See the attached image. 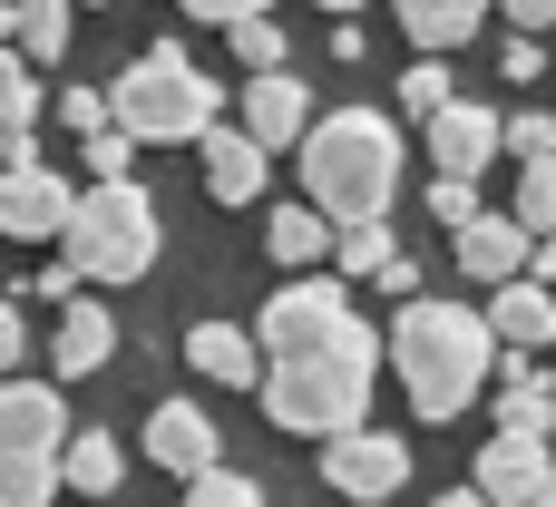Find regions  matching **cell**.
Here are the masks:
<instances>
[{
    "label": "cell",
    "mask_w": 556,
    "mask_h": 507,
    "mask_svg": "<svg viewBox=\"0 0 556 507\" xmlns=\"http://www.w3.org/2000/svg\"><path fill=\"white\" fill-rule=\"evenodd\" d=\"M264 410L274 430L293 440H332V430H362L371 410V371H381V342L371 322L352 313V283L342 274H293L274 303H264Z\"/></svg>",
    "instance_id": "cell-1"
},
{
    "label": "cell",
    "mask_w": 556,
    "mask_h": 507,
    "mask_svg": "<svg viewBox=\"0 0 556 507\" xmlns=\"http://www.w3.org/2000/svg\"><path fill=\"white\" fill-rule=\"evenodd\" d=\"M391 371H401V391H410L420 420H459V410L489 391V371H498V332H489L479 303H430V293H410V303L391 313Z\"/></svg>",
    "instance_id": "cell-2"
},
{
    "label": "cell",
    "mask_w": 556,
    "mask_h": 507,
    "mask_svg": "<svg viewBox=\"0 0 556 507\" xmlns=\"http://www.w3.org/2000/svg\"><path fill=\"white\" fill-rule=\"evenodd\" d=\"M303 186L332 225H371L401 195V127L381 107H332L303 127Z\"/></svg>",
    "instance_id": "cell-3"
},
{
    "label": "cell",
    "mask_w": 556,
    "mask_h": 507,
    "mask_svg": "<svg viewBox=\"0 0 556 507\" xmlns=\"http://www.w3.org/2000/svg\"><path fill=\"white\" fill-rule=\"evenodd\" d=\"M59 244H68L78 283H137L156 264V244H166V215H156V195L137 176H108V186H78Z\"/></svg>",
    "instance_id": "cell-4"
},
{
    "label": "cell",
    "mask_w": 556,
    "mask_h": 507,
    "mask_svg": "<svg viewBox=\"0 0 556 507\" xmlns=\"http://www.w3.org/2000/svg\"><path fill=\"white\" fill-rule=\"evenodd\" d=\"M215 107H225V88L186 59V49H137L127 68H117V88H108V117L137 137V147H176V137H205L215 127Z\"/></svg>",
    "instance_id": "cell-5"
},
{
    "label": "cell",
    "mask_w": 556,
    "mask_h": 507,
    "mask_svg": "<svg viewBox=\"0 0 556 507\" xmlns=\"http://www.w3.org/2000/svg\"><path fill=\"white\" fill-rule=\"evenodd\" d=\"M59 459H68V410H59V391L0 381V507H49L68 489Z\"/></svg>",
    "instance_id": "cell-6"
},
{
    "label": "cell",
    "mask_w": 556,
    "mask_h": 507,
    "mask_svg": "<svg viewBox=\"0 0 556 507\" xmlns=\"http://www.w3.org/2000/svg\"><path fill=\"white\" fill-rule=\"evenodd\" d=\"M323 479H332V498H352V507H381V498H401L410 489V440L401 430H332L323 440Z\"/></svg>",
    "instance_id": "cell-7"
},
{
    "label": "cell",
    "mask_w": 556,
    "mask_h": 507,
    "mask_svg": "<svg viewBox=\"0 0 556 507\" xmlns=\"http://www.w3.org/2000/svg\"><path fill=\"white\" fill-rule=\"evenodd\" d=\"M547 479H556L547 440H518V430H498V440L479 449V498H489V507H547Z\"/></svg>",
    "instance_id": "cell-8"
},
{
    "label": "cell",
    "mask_w": 556,
    "mask_h": 507,
    "mask_svg": "<svg viewBox=\"0 0 556 507\" xmlns=\"http://www.w3.org/2000/svg\"><path fill=\"white\" fill-rule=\"evenodd\" d=\"M420 127H430L440 176H479V166L498 156V127H508V117H498V107H479V98H450V107H430Z\"/></svg>",
    "instance_id": "cell-9"
},
{
    "label": "cell",
    "mask_w": 556,
    "mask_h": 507,
    "mask_svg": "<svg viewBox=\"0 0 556 507\" xmlns=\"http://www.w3.org/2000/svg\"><path fill=\"white\" fill-rule=\"evenodd\" d=\"M68 205H78V186H68V176H49V166H10V176H0V235H20V244L59 235V225H68Z\"/></svg>",
    "instance_id": "cell-10"
},
{
    "label": "cell",
    "mask_w": 556,
    "mask_h": 507,
    "mask_svg": "<svg viewBox=\"0 0 556 507\" xmlns=\"http://www.w3.org/2000/svg\"><path fill=\"white\" fill-rule=\"evenodd\" d=\"M303 127H313L303 78H293V68H254V78H244V137H254V147H303Z\"/></svg>",
    "instance_id": "cell-11"
},
{
    "label": "cell",
    "mask_w": 556,
    "mask_h": 507,
    "mask_svg": "<svg viewBox=\"0 0 556 507\" xmlns=\"http://www.w3.org/2000/svg\"><path fill=\"white\" fill-rule=\"evenodd\" d=\"M147 459H156L166 479H205V469H215V420H205L195 401H156V410H147Z\"/></svg>",
    "instance_id": "cell-12"
},
{
    "label": "cell",
    "mask_w": 556,
    "mask_h": 507,
    "mask_svg": "<svg viewBox=\"0 0 556 507\" xmlns=\"http://www.w3.org/2000/svg\"><path fill=\"white\" fill-rule=\"evenodd\" d=\"M195 147H205V195H215V205H254V195H264L274 147H254V137H244V127H225V117H215Z\"/></svg>",
    "instance_id": "cell-13"
},
{
    "label": "cell",
    "mask_w": 556,
    "mask_h": 507,
    "mask_svg": "<svg viewBox=\"0 0 556 507\" xmlns=\"http://www.w3.org/2000/svg\"><path fill=\"white\" fill-rule=\"evenodd\" d=\"M450 244H459L469 283H508V274H528V244H538V235H528L518 215H489V205H479V215H469Z\"/></svg>",
    "instance_id": "cell-14"
},
{
    "label": "cell",
    "mask_w": 556,
    "mask_h": 507,
    "mask_svg": "<svg viewBox=\"0 0 556 507\" xmlns=\"http://www.w3.org/2000/svg\"><path fill=\"white\" fill-rule=\"evenodd\" d=\"M489 332H498L508 352H538V342H556V293L538 283V274L489 283Z\"/></svg>",
    "instance_id": "cell-15"
},
{
    "label": "cell",
    "mask_w": 556,
    "mask_h": 507,
    "mask_svg": "<svg viewBox=\"0 0 556 507\" xmlns=\"http://www.w3.org/2000/svg\"><path fill=\"white\" fill-rule=\"evenodd\" d=\"M186 362H195V381L264 391V342H254V332H235V322H195V332H186Z\"/></svg>",
    "instance_id": "cell-16"
},
{
    "label": "cell",
    "mask_w": 556,
    "mask_h": 507,
    "mask_svg": "<svg viewBox=\"0 0 556 507\" xmlns=\"http://www.w3.org/2000/svg\"><path fill=\"white\" fill-rule=\"evenodd\" d=\"M489 381H498V430H518V440H556V391H547V371H538L528 352H508Z\"/></svg>",
    "instance_id": "cell-17"
},
{
    "label": "cell",
    "mask_w": 556,
    "mask_h": 507,
    "mask_svg": "<svg viewBox=\"0 0 556 507\" xmlns=\"http://www.w3.org/2000/svg\"><path fill=\"white\" fill-rule=\"evenodd\" d=\"M108 352H117V322H108V303H78V293H68V313H59V381H88V371H108Z\"/></svg>",
    "instance_id": "cell-18"
},
{
    "label": "cell",
    "mask_w": 556,
    "mask_h": 507,
    "mask_svg": "<svg viewBox=\"0 0 556 507\" xmlns=\"http://www.w3.org/2000/svg\"><path fill=\"white\" fill-rule=\"evenodd\" d=\"M401 10V29L420 39V49H459V39H479V20H489V0H391Z\"/></svg>",
    "instance_id": "cell-19"
},
{
    "label": "cell",
    "mask_w": 556,
    "mask_h": 507,
    "mask_svg": "<svg viewBox=\"0 0 556 507\" xmlns=\"http://www.w3.org/2000/svg\"><path fill=\"white\" fill-rule=\"evenodd\" d=\"M264 244H274V264H293V274H303V264H323V254H332V215H323V205H283V215L264 225Z\"/></svg>",
    "instance_id": "cell-20"
},
{
    "label": "cell",
    "mask_w": 556,
    "mask_h": 507,
    "mask_svg": "<svg viewBox=\"0 0 556 507\" xmlns=\"http://www.w3.org/2000/svg\"><path fill=\"white\" fill-rule=\"evenodd\" d=\"M59 479H68L78 498H108V489L127 479V449H117L108 430H78V440H68V459H59Z\"/></svg>",
    "instance_id": "cell-21"
},
{
    "label": "cell",
    "mask_w": 556,
    "mask_h": 507,
    "mask_svg": "<svg viewBox=\"0 0 556 507\" xmlns=\"http://www.w3.org/2000/svg\"><path fill=\"white\" fill-rule=\"evenodd\" d=\"M391 254H401V244H391L381 215H371V225H332V264H342V283H381Z\"/></svg>",
    "instance_id": "cell-22"
},
{
    "label": "cell",
    "mask_w": 556,
    "mask_h": 507,
    "mask_svg": "<svg viewBox=\"0 0 556 507\" xmlns=\"http://www.w3.org/2000/svg\"><path fill=\"white\" fill-rule=\"evenodd\" d=\"M10 49H20L29 68H49V59L68 49V0H20V29H10Z\"/></svg>",
    "instance_id": "cell-23"
},
{
    "label": "cell",
    "mask_w": 556,
    "mask_h": 507,
    "mask_svg": "<svg viewBox=\"0 0 556 507\" xmlns=\"http://www.w3.org/2000/svg\"><path fill=\"white\" fill-rule=\"evenodd\" d=\"M29 117H39V68L0 39V127H29Z\"/></svg>",
    "instance_id": "cell-24"
},
{
    "label": "cell",
    "mask_w": 556,
    "mask_h": 507,
    "mask_svg": "<svg viewBox=\"0 0 556 507\" xmlns=\"http://www.w3.org/2000/svg\"><path fill=\"white\" fill-rule=\"evenodd\" d=\"M528 235H556V156H538L528 176H518V205H508Z\"/></svg>",
    "instance_id": "cell-25"
},
{
    "label": "cell",
    "mask_w": 556,
    "mask_h": 507,
    "mask_svg": "<svg viewBox=\"0 0 556 507\" xmlns=\"http://www.w3.org/2000/svg\"><path fill=\"white\" fill-rule=\"evenodd\" d=\"M78 156H88V186H108V176H127V166H137V137L108 117V127H88V137H78Z\"/></svg>",
    "instance_id": "cell-26"
},
{
    "label": "cell",
    "mask_w": 556,
    "mask_h": 507,
    "mask_svg": "<svg viewBox=\"0 0 556 507\" xmlns=\"http://www.w3.org/2000/svg\"><path fill=\"white\" fill-rule=\"evenodd\" d=\"M225 39H235V59H244V68H283V29H274V10L225 20Z\"/></svg>",
    "instance_id": "cell-27"
},
{
    "label": "cell",
    "mask_w": 556,
    "mask_h": 507,
    "mask_svg": "<svg viewBox=\"0 0 556 507\" xmlns=\"http://www.w3.org/2000/svg\"><path fill=\"white\" fill-rule=\"evenodd\" d=\"M186 507H264V489L244 469H205V479H186Z\"/></svg>",
    "instance_id": "cell-28"
},
{
    "label": "cell",
    "mask_w": 556,
    "mask_h": 507,
    "mask_svg": "<svg viewBox=\"0 0 556 507\" xmlns=\"http://www.w3.org/2000/svg\"><path fill=\"white\" fill-rule=\"evenodd\" d=\"M450 98H459V88H450V68H440V59L401 68V107H410V117H430V107H450Z\"/></svg>",
    "instance_id": "cell-29"
},
{
    "label": "cell",
    "mask_w": 556,
    "mask_h": 507,
    "mask_svg": "<svg viewBox=\"0 0 556 507\" xmlns=\"http://www.w3.org/2000/svg\"><path fill=\"white\" fill-rule=\"evenodd\" d=\"M430 215H440V225L459 235V225L479 215V176H440V186H430Z\"/></svg>",
    "instance_id": "cell-30"
},
{
    "label": "cell",
    "mask_w": 556,
    "mask_h": 507,
    "mask_svg": "<svg viewBox=\"0 0 556 507\" xmlns=\"http://www.w3.org/2000/svg\"><path fill=\"white\" fill-rule=\"evenodd\" d=\"M498 147H518V156L538 166V156H556V117H508V127H498Z\"/></svg>",
    "instance_id": "cell-31"
},
{
    "label": "cell",
    "mask_w": 556,
    "mask_h": 507,
    "mask_svg": "<svg viewBox=\"0 0 556 507\" xmlns=\"http://www.w3.org/2000/svg\"><path fill=\"white\" fill-rule=\"evenodd\" d=\"M498 68H508V78H518V88H528V78H547V49H538V29H518V39H508V59H498Z\"/></svg>",
    "instance_id": "cell-32"
},
{
    "label": "cell",
    "mask_w": 556,
    "mask_h": 507,
    "mask_svg": "<svg viewBox=\"0 0 556 507\" xmlns=\"http://www.w3.org/2000/svg\"><path fill=\"white\" fill-rule=\"evenodd\" d=\"M59 117L88 137V127H108V98H98V88H68V98H59Z\"/></svg>",
    "instance_id": "cell-33"
},
{
    "label": "cell",
    "mask_w": 556,
    "mask_h": 507,
    "mask_svg": "<svg viewBox=\"0 0 556 507\" xmlns=\"http://www.w3.org/2000/svg\"><path fill=\"white\" fill-rule=\"evenodd\" d=\"M20 352H29V332H20V293H0V371H20Z\"/></svg>",
    "instance_id": "cell-34"
},
{
    "label": "cell",
    "mask_w": 556,
    "mask_h": 507,
    "mask_svg": "<svg viewBox=\"0 0 556 507\" xmlns=\"http://www.w3.org/2000/svg\"><path fill=\"white\" fill-rule=\"evenodd\" d=\"M176 10H195V20L225 29V20H254V10H274V0H176Z\"/></svg>",
    "instance_id": "cell-35"
},
{
    "label": "cell",
    "mask_w": 556,
    "mask_h": 507,
    "mask_svg": "<svg viewBox=\"0 0 556 507\" xmlns=\"http://www.w3.org/2000/svg\"><path fill=\"white\" fill-rule=\"evenodd\" d=\"M29 293H39V303H68V293H78V264H68V254H59V264H49V274H39V283H29Z\"/></svg>",
    "instance_id": "cell-36"
},
{
    "label": "cell",
    "mask_w": 556,
    "mask_h": 507,
    "mask_svg": "<svg viewBox=\"0 0 556 507\" xmlns=\"http://www.w3.org/2000/svg\"><path fill=\"white\" fill-rule=\"evenodd\" d=\"M10 166H39V137H29V127H0V176H10Z\"/></svg>",
    "instance_id": "cell-37"
},
{
    "label": "cell",
    "mask_w": 556,
    "mask_h": 507,
    "mask_svg": "<svg viewBox=\"0 0 556 507\" xmlns=\"http://www.w3.org/2000/svg\"><path fill=\"white\" fill-rule=\"evenodd\" d=\"M489 10H508L518 29H556V0H489Z\"/></svg>",
    "instance_id": "cell-38"
},
{
    "label": "cell",
    "mask_w": 556,
    "mask_h": 507,
    "mask_svg": "<svg viewBox=\"0 0 556 507\" xmlns=\"http://www.w3.org/2000/svg\"><path fill=\"white\" fill-rule=\"evenodd\" d=\"M381 293H401V303H410V293H420V264H410V254H391V264H381Z\"/></svg>",
    "instance_id": "cell-39"
},
{
    "label": "cell",
    "mask_w": 556,
    "mask_h": 507,
    "mask_svg": "<svg viewBox=\"0 0 556 507\" xmlns=\"http://www.w3.org/2000/svg\"><path fill=\"white\" fill-rule=\"evenodd\" d=\"M528 274H538V283L556 293V235H538V244H528Z\"/></svg>",
    "instance_id": "cell-40"
},
{
    "label": "cell",
    "mask_w": 556,
    "mask_h": 507,
    "mask_svg": "<svg viewBox=\"0 0 556 507\" xmlns=\"http://www.w3.org/2000/svg\"><path fill=\"white\" fill-rule=\"evenodd\" d=\"M430 507H489V498H479V489H450V498H430Z\"/></svg>",
    "instance_id": "cell-41"
},
{
    "label": "cell",
    "mask_w": 556,
    "mask_h": 507,
    "mask_svg": "<svg viewBox=\"0 0 556 507\" xmlns=\"http://www.w3.org/2000/svg\"><path fill=\"white\" fill-rule=\"evenodd\" d=\"M10 29H20V0H0V39H10Z\"/></svg>",
    "instance_id": "cell-42"
},
{
    "label": "cell",
    "mask_w": 556,
    "mask_h": 507,
    "mask_svg": "<svg viewBox=\"0 0 556 507\" xmlns=\"http://www.w3.org/2000/svg\"><path fill=\"white\" fill-rule=\"evenodd\" d=\"M323 10H332V20H352V10H362V0H323Z\"/></svg>",
    "instance_id": "cell-43"
},
{
    "label": "cell",
    "mask_w": 556,
    "mask_h": 507,
    "mask_svg": "<svg viewBox=\"0 0 556 507\" xmlns=\"http://www.w3.org/2000/svg\"><path fill=\"white\" fill-rule=\"evenodd\" d=\"M68 10H108V0H68Z\"/></svg>",
    "instance_id": "cell-44"
},
{
    "label": "cell",
    "mask_w": 556,
    "mask_h": 507,
    "mask_svg": "<svg viewBox=\"0 0 556 507\" xmlns=\"http://www.w3.org/2000/svg\"><path fill=\"white\" fill-rule=\"evenodd\" d=\"M547 507H556V479H547Z\"/></svg>",
    "instance_id": "cell-45"
}]
</instances>
